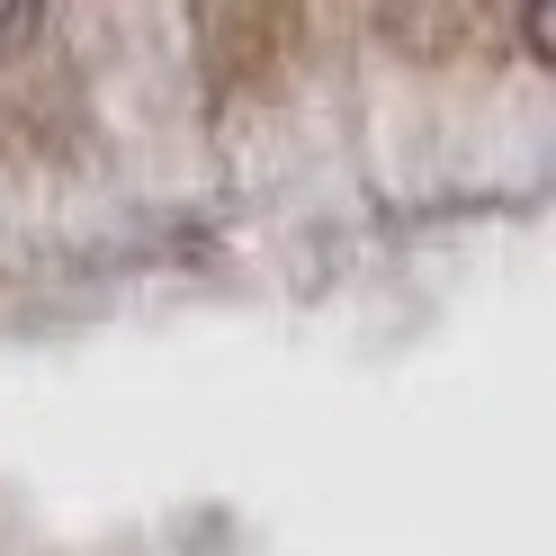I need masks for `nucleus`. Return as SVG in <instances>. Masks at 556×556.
Segmentation results:
<instances>
[{
  "label": "nucleus",
  "mask_w": 556,
  "mask_h": 556,
  "mask_svg": "<svg viewBox=\"0 0 556 556\" xmlns=\"http://www.w3.org/2000/svg\"><path fill=\"white\" fill-rule=\"evenodd\" d=\"M520 37H530V54L556 73V0H520Z\"/></svg>",
  "instance_id": "f257e3e1"
},
{
  "label": "nucleus",
  "mask_w": 556,
  "mask_h": 556,
  "mask_svg": "<svg viewBox=\"0 0 556 556\" xmlns=\"http://www.w3.org/2000/svg\"><path fill=\"white\" fill-rule=\"evenodd\" d=\"M37 10H46V0H0V63H10L27 37H37Z\"/></svg>",
  "instance_id": "f03ea898"
}]
</instances>
